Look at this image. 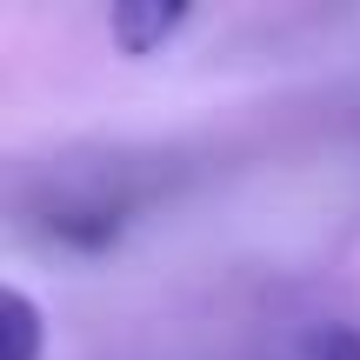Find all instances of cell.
I'll use <instances>...</instances> for the list:
<instances>
[{
    "instance_id": "1",
    "label": "cell",
    "mask_w": 360,
    "mask_h": 360,
    "mask_svg": "<svg viewBox=\"0 0 360 360\" xmlns=\"http://www.w3.org/2000/svg\"><path fill=\"white\" fill-rule=\"evenodd\" d=\"M147 200L141 180H107V187H94V180H74V187H53L47 200V220L40 227L53 233L60 247H80V254H101V247L120 240V227L134 220V207Z\"/></svg>"
},
{
    "instance_id": "2",
    "label": "cell",
    "mask_w": 360,
    "mask_h": 360,
    "mask_svg": "<svg viewBox=\"0 0 360 360\" xmlns=\"http://www.w3.org/2000/svg\"><path fill=\"white\" fill-rule=\"evenodd\" d=\"M180 27H187V7H180V0H114V7H107V34H114V47L127 53V60L160 53Z\"/></svg>"
},
{
    "instance_id": "3",
    "label": "cell",
    "mask_w": 360,
    "mask_h": 360,
    "mask_svg": "<svg viewBox=\"0 0 360 360\" xmlns=\"http://www.w3.org/2000/svg\"><path fill=\"white\" fill-rule=\"evenodd\" d=\"M0 334H7V360H40L47 327H40V307L20 294V287H7V294H0Z\"/></svg>"
},
{
    "instance_id": "4",
    "label": "cell",
    "mask_w": 360,
    "mask_h": 360,
    "mask_svg": "<svg viewBox=\"0 0 360 360\" xmlns=\"http://www.w3.org/2000/svg\"><path fill=\"white\" fill-rule=\"evenodd\" d=\"M307 354H314V360H360V327H347V321L321 327V334L307 340Z\"/></svg>"
}]
</instances>
